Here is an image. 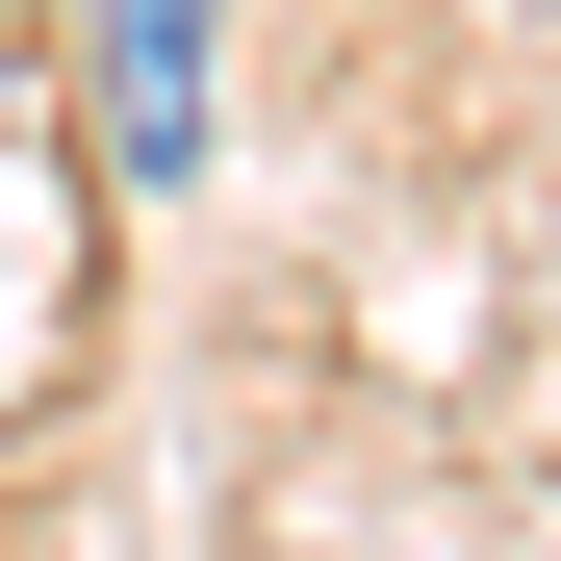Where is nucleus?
I'll use <instances>...</instances> for the list:
<instances>
[{
  "label": "nucleus",
  "instance_id": "nucleus-1",
  "mask_svg": "<svg viewBox=\"0 0 561 561\" xmlns=\"http://www.w3.org/2000/svg\"><path fill=\"white\" fill-rule=\"evenodd\" d=\"M77 51H103V179L179 205L205 128H230V0H77Z\"/></svg>",
  "mask_w": 561,
  "mask_h": 561
}]
</instances>
